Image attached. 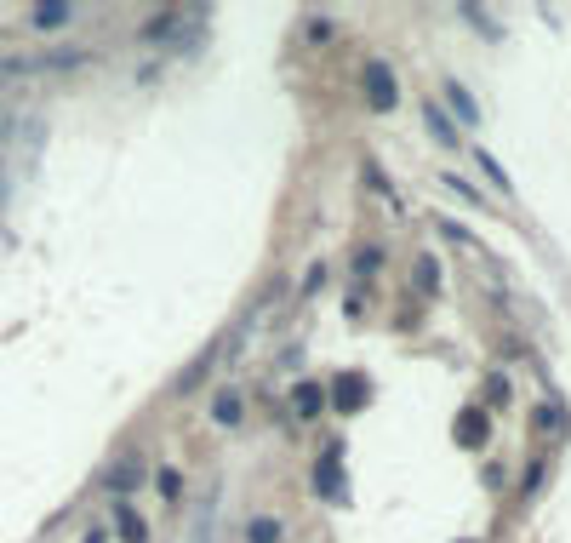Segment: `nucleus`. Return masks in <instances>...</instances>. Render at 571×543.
Here are the masks:
<instances>
[{
	"label": "nucleus",
	"mask_w": 571,
	"mask_h": 543,
	"mask_svg": "<svg viewBox=\"0 0 571 543\" xmlns=\"http://www.w3.org/2000/svg\"><path fill=\"white\" fill-rule=\"evenodd\" d=\"M315 492H326V498L343 504V452H337V446L326 452V463L315 469Z\"/></svg>",
	"instance_id": "nucleus-3"
},
{
	"label": "nucleus",
	"mask_w": 571,
	"mask_h": 543,
	"mask_svg": "<svg viewBox=\"0 0 571 543\" xmlns=\"http://www.w3.org/2000/svg\"><path fill=\"white\" fill-rule=\"evenodd\" d=\"M160 492H166V498H177V492H183V475H177V469H160Z\"/></svg>",
	"instance_id": "nucleus-17"
},
{
	"label": "nucleus",
	"mask_w": 571,
	"mask_h": 543,
	"mask_svg": "<svg viewBox=\"0 0 571 543\" xmlns=\"http://www.w3.org/2000/svg\"><path fill=\"white\" fill-rule=\"evenodd\" d=\"M308 40H332V18H315V23H308Z\"/></svg>",
	"instance_id": "nucleus-19"
},
{
	"label": "nucleus",
	"mask_w": 571,
	"mask_h": 543,
	"mask_svg": "<svg viewBox=\"0 0 571 543\" xmlns=\"http://www.w3.org/2000/svg\"><path fill=\"white\" fill-rule=\"evenodd\" d=\"M383 269V252L377 246H366V252H354V275H377Z\"/></svg>",
	"instance_id": "nucleus-15"
},
{
	"label": "nucleus",
	"mask_w": 571,
	"mask_h": 543,
	"mask_svg": "<svg viewBox=\"0 0 571 543\" xmlns=\"http://www.w3.org/2000/svg\"><path fill=\"white\" fill-rule=\"evenodd\" d=\"M366 395H372V383H366L360 372H343V378L332 383V407H337V412H360Z\"/></svg>",
	"instance_id": "nucleus-2"
},
{
	"label": "nucleus",
	"mask_w": 571,
	"mask_h": 543,
	"mask_svg": "<svg viewBox=\"0 0 571 543\" xmlns=\"http://www.w3.org/2000/svg\"><path fill=\"white\" fill-rule=\"evenodd\" d=\"M177 23H183V18H177V12H154V18L143 23V35H149V40H166V35H172V29H177Z\"/></svg>",
	"instance_id": "nucleus-13"
},
{
	"label": "nucleus",
	"mask_w": 571,
	"mask_h": 543,
	"mask_svg": "<svg viewBox=\"0 0 571 543\" xmlns=\"http://www.w3.org/2000/svg\"><path fill=\"white\" fill-rule=\"evenodd\" d=\"M115 526H120V538H126V543H149V526H143V515H132L126 504L115 509Z\"/></svg>",
	"instance_id": "nucleus-8"
},
{
	"label": "nucleus",
	"mask_w": 571,
	"mask_h": 543,
	"mask_svg": "<svg viewBox=\"0 0 571 543\" xmlns=\"http://www.w3.org/2000/svg\"><path fill=\"white\" fill-rule=\"evenodd\" d=\"M291 395H298V400H291V407H298V417H315L320 407H326V390H320V383H298Z\"/></svg>",
	"instance_id": "nucleus-7"
},
{
	"label": "nucleus",
	"mask_w": 571,
	"mask_h": 543,
	"mask_svg": "<svg viewBox=\"0 0 571 543\" xmlns=\"http://www.w3.org/2000/svg\"><path fill=\"white\" fill-rule=\"evenodd\" d=\"M418 286H423V292L440 286V263H435V258H418Z\"/></svg>",
	"instance_id": "nucleus-16"
},
{
	"label": "nucleus",
	"mask_w": 571,
	"mask_h": 543,
	"mask_svg": "<svg viewBox=\"0 0 571 543\" xmlns=\"http://www.w3.org/2000/svg\"><path fill=\"white\" fill-rule=\"evenodd\" d=\"M137 480H143V463H137V458H120V463H109V469H103V486H109L115 498H120V492H132Z\"/></svg>",
	"instance_id": "nucleus-5"
},
{
	"label": "nucleus",
	"mask_w": 571,
	"mask_h": 543,
	"mask_svg": "<svg viewBox=\"0 0 571 543\" xmlns=\"http://www.w3.org/2000/svg\"><path fill=\"white\" fill-rule=\"evenodd\" d=\"M212 417H218V424H240V395L223 390L218 400H212Z\"/></svg>",
	"instance_id": "nucleus-12"
},
{
	"label": "nucleus",
	"mask_w": 571,
	"mask_h": 543,
	"mask_svg": "<svg viewBox=\"0 0 571 543\" xmlns=\"http://www.w3.org/2000/svg\"><path fill=\"white\" fill-rule=\"evenodd\" d=\"M212 361H218V349H200V361H195V366H189V372H183V378H177V395L200 390V378H206V372H212Z\"/></svg>",
	"instance_id": "nucleus-9"
},
{
	"label": "nucleus",
	"mask_w": 571,
	"mask_h": 543,
	"mask_svg": "<svg viewBox=\"0 0 571 543\" xmlns=\"http://www.w3.org/2000/svg\"><path fill=\"white\" fill-rule=\"evenodd\" d=\"M486 429H491V424H486L480 407H463V412H457V434H463V446H469V452H480V446H486Z\"/></svg>",
	"instance_id": "nucleus-4"
},
{
	"label": "nucleus",
	"mask_w": 571,
	"mask_h": 543,
	"mask_svg": "<svg viewBox=\"0 0 571 543\" xmlns=\"http://www.w3.org/2000/svg\"><path fill=\"white\" fill-rule=\"evenodd\" d=\"M246 538H252V543H281V521H269V515H257L252 526H246Z\"/></svg>",
	"instance_id": "nucleus-14"
},
{
	"label": "nucleus",
	"mask_w": 571,
	"mask_h": 543,
	"mask_svg": "<svg viewBox=\"0 0 571 543\" xmlns=\"http://www.w3.org/2000/svg\"><path fill=\"white\" fill-rule=\"evenodd\" d=\"M446 103L457 109V127H480V103L469 98V86H457V81H446Z\"/></svg>",
	"instance_id": "nucleus-6"
},
{
	"label": "nucleus",
	"mask_w": 571,
	"mask_h": 543,
	"mask_svg": "<svg viewBox=\"0 0 571 543\" xmlns=\"http://www.w3.org/2000/svg\"><path fill=\"white\" fill-rule=\"evenodd\" d=\"M360 86H366V103H372L377 115H389V109L400 103V86H394V69H389V64H366Z\"/></svg>",
	"instance_id": "nucleus-1"
},
{
	"label": "nucleus",
	"mask_w": 571,
	"mask_h": 543,
	"mask_svg": "<svg viewBox=\"0 0 571 543\" xmlns=\"http://www.w3.org/2000/svg\"><path fill=\"white\" fill-rule=\"evenodd\" d=\"M69 18H74V12L57 6V0H52V6H35V12H29V23H35V29H64Z\"/></svg>",
	"instance_id": "nucleus-10"
},
{
	"label": "nucleus",
	"mask_w": 571,
	"mask_h": 543,
	"mask_svg": "<svg viewBox=\"0 0 571 543\" xmlns=\"http://www.w3.org/2000/svg\"><path fill=\"white\" fill-rule=\"evenodd\" d=\"M423 120H428V132H435V144H446V149L457 144V127H452V120L440 115V109H423Z\"/></svg>",
	"instance_id": "nucleus-11"
},
{
	"label": "nucleus",
	"mask_w": 571,
	"mask_h": 543,
	"mask_svg": "<svg viewBox=\"0 0 571 543\" xmlns=\"http://www.w3.org/2000/svg\"><path fill=\"white\" fill-rule=\"evenodd\" d=\"M480 166H486V178H491V183H497V189L508 195V178H503V166H497V161H491V154H480Z\"/></svg>",
	"instance_id": "nucleus-18"
}]
</instances>
